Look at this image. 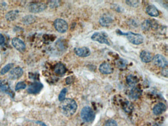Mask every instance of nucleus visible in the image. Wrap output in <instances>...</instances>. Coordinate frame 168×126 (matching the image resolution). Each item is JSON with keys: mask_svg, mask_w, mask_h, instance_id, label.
Returning a JSON list of instances; mask_svg holds the SVG:
<instances>
[{"mask_svg": "<svg viewBox=\"0 0 168 126\" xmlns=\"http://www.w3.org/2000/svg\"><path fill=\"white\" fill-rule=\"evenodd\" d=\"M77 105L74 99H65L61 104V111L62 113L67 117L73 115L77 110Z\"/></svg>", "mask_w": 168, "mask_h": 126, "instance_id": "obj_1", "label": "nucleus"}, {"mask_svg": "<svg viewBox=\"0 0 168 126\" xmlns=\"http://www.w3.org/2000/svg\"><path fill=\"white\" fill-rule=\"evenodd\" d=\"M117 33L120 35H124L127 37L129 41L134 45H139L143 43L144 39L143 36L139 34H136L131 32H129L128 33H122V32L118 30Z\"/></svg>", "mask_w": 168, "mask_h": 126, "instance_id": "obj_2", "label": "nucleus"}, {"mask_svg": "<svg viewBox=\"0 0 168 126\" xmlns=\"http://www.w3.org/2000/svg\"><path fill=\"white\" fill-rule=\"evenodd\" d=\"M80 116L83 121L85 122H91L95 117V113L90 107H85L81 110Z\"/></svg>", "mask_w": 168, "mask_h": 126, "instance_id": "obj_3", "label": "nucleus"}, {"mask_svg": "<svg viewBox=\"0 0 168 126\" xmlns=\"http://www.w3.org/2000/svg\"><path fill=\"white\" fill-rule=\"evenodd\" d=\"M91 39L94 41L99 42V43L110 45L109 41L108 40V35L103 32L94 33L92 36Z\"/></svg>", "mask_w": 168, "mask_h": 126, "instance_id": "obj_4", "label": "nucleus"}, {"mask_svg": "<svg viewBox=\"0 0 168 126\" xmlns=\"http://www.w3.org/2000/svg\"><path fill=\"white\" fill-rule=\"evenodd\" d=\"M46 8V4L42 2H33L30 4L29 6V10L32 13H39L44 11Z\"/></svg>", "mask_w": 168, "mask_h": 126, "instance_id": "obj_5", "label": "nucleus"}, {"mask_svg": "<svg viewBox=\"0 0 168 126\" xmlns=\"http://www.w3.org/2000/svg\"><path fill=\"white\" fill-rule=\"evenodd\" d=\"M55 28L58 32L64 33L68 30V25L66 21L62 19H57L54 22Z\"/></svg>", "mask_w": 168, "mask_h": 126, "instance_id": "obj_6", "label": "nucleus"}, {"mask_svg": "<svg viewBox=\"0 0 168 126\" xmlns=\"http://www.w3.org/2000/svg\"><path fill=\"white\" fill-rule=\"evenodd\" d=\"M153 62L155 65L161 68H165L167 66V60L162 55L157 54L152 58Z\"/></svg>", "mask_w": 168, "mask_h": 126, "instance_id": "obj_7", "label": "nucleus"}, {"mask_svg": "<svg viewBox=\"0 0 168 126\" xmlns=\"http://www.w3.org/2000/svg\"><path fill=\"white\" fill-rule=\"evenodd\" d=\"M43 85L41 82H34L31 84L28 87L27 91L30 94H37L42 90Z\"/></svg>", "mask_w": 168, "mask_h": 126, "instance_id": "obj_8", "label": "nucleus"}, {"mask_svg": "<svg viewBox=\"0 0 168 126\" xmlns=\"http://www.w3.org/2000/svg\"><path fill=\"white\" fill-rule=\"evenodd\" d=\"M0 89L4 93L9 94L12 98L14 96V93L11 89L9 83L7 80H3L0 81Z\"/></svg>", "mask_w": 168, "mask_h": 126, "instance_id": "obj_9", "label": "nucleus"}, {"mask_svg": "<svg viewBox=\"0 0 168 126\" xmlns=\"http://www.w3.org/2000/svg\"><path fill=\"white\" fill-rule=\"evenodd\" d=\"M12 44L14 48L20 52H23L25 50L26 45L24 42L20 39L17 37L13 38L12 40Z\"/></svg>", "mask_w": 168, "mask_h": 126, "instance_id": "obj_10", "label": "nucleus"}, {"mask_svg": "<svg viewBox=\"0 0 168 126\" xmlns=\"http://www.w3.org/2000/svg\"><path fill=\"white\" fill-rule=\"evenodd\" d=\"M23 74V70L20 67H17L13 68L10 71L9 74V78L12 80H15L19 78Z\"/></svg>", "mask_w": 168, "mask_h": 126, "instance_id": "obj_11", "label": "nucleus"}, {"mask_svg": "<svg viewBox=\"0 0 168 126\" xmlns=\"http://www.w3.org/2000/svg\"><path fill=\"white\" fill-rule=\"evenodd\" d=\"M74 51L76 55L80 57H86L90 55V49L86 47L81 48H75Z\"/></svg>", "mask_w": 168, "mask_h": 126, "instance_id": "obj_12", "label": "nucleus"}, {"mask_svg": "<svg viewBox=\"0 0 168 126\" xmlns=\"http://www.w3.org/2000/svg\"><path fill=\"white\" fill-rule=\"evenodd\" d=\"M99 71L103 74H109L113 73L114 68L109 63H104L99 67Z\"/></svg>", "mask_w": 168, "mask_h": 126, "instance_id": "obj_13", "label": "nucleus"}, {"mask_svg": "<svg viewBox=\"0 0 168 126\" xmlns=\"http://www.w3.org/2000/svg\"><path fill=\"white\" fill-rule=\"evenodd\" d=\"M112 21L113 19L110 16L105 14L101 17L99 19V23L103 27H108L111 25Z\"/></svg>", "mask_w": 168, "mask_h": 126, "instance_id": "obj_14", "label": "nucleus"}, {"mask_svg": "<svg viewBox=\"0 0 168 126\" xmlns=\"http://www.w3.org/2000/svg\"><path fill=\"white\" fill-rule=\"evenodd\" d=\"M142 94V91L139 88L133 87L129 93V97L133 100H136L140 98Z\"/></svg>", "mask_w": 168, "mask_h": 126, "instance_id": "obj_15", "label": "nucleus"}, {"mask_svg": "<svg viewBox=\"0 0 168 126\" xmlns=\"http://www.w3.org/2000/svg\"><path fill=\"white\" fill-rule=\"evenodd\" d=\"M166 109L167 107L165 104L162 102H160L154 106L153 109V112L154 114L158 115L165 112Z\"/></svg>", "mask_w": 168, "mask_h": 126, "instance_id": "obj_16", "label": "nucleus"}, {"mask_svg": "<svg viewBox=\"0 0 168 126\" xmlns=\"http://www.w3.org/2000/svg\"><path fill=\"white\" fill-rule=\"evenodd\" d=\"M140 58L144 63H149L152 60V55L148 51H142L140 54Z\"/></svg>", "mask_w": 168, "mask_h": 126, "instance_id": "obj_17", "label": "nucleus"}, {"mask_svg": "<svg viewBox=\"0 0 168 126\" xmlns=\"http://www.w3.org/2000/svg\"><path fill=\"white\" fill-rule=\"evenodd\" d=\"M54 71L55 73L58 76H63L66 72V68L63 64L58 63L55 66Z\"/></svg>", "mask_w": 168, "mask_h": 126, "instance_id": "obj_18", "label": "nucleus"}, {"mask_svg": "<svg viewBox=\"0 0 168 126\" xmlns=\"http://www.w3.org/2000/svg\"><path fill=\"white\" fill-rule=\"evenodd\" d=\"M146 12L148 15L152 17H157L159 15V12L157 8L154 6L150 5L146 8Z\"/></svg>", "mask_w": 168, "mask_h": 126, "instance_id": "obj_19", "label": "nucleus"}, {"mask_svg": "<svg viewBox=\"0 0 168 126\" xmlns=\"http://www.w3.org/2000/svg\"><path fill=\"white\" fill-rule=\"evenodd\" d=\"M138 79L136 76L130 74L126 78V82L128 85L131 87H134L137 84Z\"/></svg>", "mask_w": 168, "mask_h": 126, "instance_id": "obj_20", "label": "nucleus"}, {"mask_svg": "<svg viewBox=\"0 0 168 126\" xmlns=\"http://www.w3.org/2000/svg\"><path fill=\"white\" fill-rule=\"evenodd\" d=\"M18 15V12L17 11H10L6 14V19L7 20V21H13L16 19Z\"/></svg>", "mask_w": 168, "mask_h": 126, "instance_id": "obj_21", "label": "nucleus"}, {"mask_svg": "<svg viewBox=\"0 0 168 126\" xmlns=\"http://www.w3.org/2000/svg\"><path fill=\"white\" fill-rule=\"evenodd\" d=\"M35 20H36V18L33 15H27L23 18L22 21L24 24L28 25V24H32L35 22Z\"/></svg>", "mask_w": 168, "mask_h": 126, "instance_id": "obj_22", "label": "nucleus"}, {"mask_svg": "<svg viewBox=\"0 0 168 126\" xmlns=\"http://www.w3.org/2000/svg\"><path fill=\"white\" fill-rule=\"evenodd\" d=\"M115 65L118 68H124L127 67V62L123 59H119L115 62Z\"/></svg>", "mask_w": 168, "mask_h": 126, "instance_id": "obj_23", "label": "nucleus"}, {"mask_svg": "<svg viewBox=\"0 0 168 126\" xmlns=\"http://www.w3.org/2000/svg\"><path fill=\"white\" fill-rule=\"evenodd\" d=\"M14 66V64L12 63H9L5 66L1 71V75H4V74H6V73H7L12 67Z\"/></svg>", "mask_w": 168, "mask_h": 126, "instance_id": "obj_24", "label": "nucleus"}, {"mask_svg": "<svg viewBox=\"0 0 168 126\" xmlns=\"http://www.w3.org/2000/svg\"><path fill=\"white\" fill-rule=\"evenodd\" d=\"M26 87V84L24 82H19L16 84L15 90V91H18L21 89H24Z\"/></svg>", "mask_w": 168, "mask_h": 126, "instance_id": "obj_25", "label": "nucleus"}, {"mask_svg": "<svg viewBox=\"0 0 168 126\" xmlns=\"http://www.w3.org/2000/svg\"><path fill=\"white\" fill-rule=\"evenodd\" d=\"M67 92V89L66 88H64L63 89H62V90L61 91L59 95V101L62 102L65 99V96L66 95Z\"/></svg>", "mask_w": 168, "mask_h": 126, "instance_id": "obj_26", "label": "nucleus"}, {"mask_svg": "<svg viewBox=\"0 0 168 126\" xmlns=\"http://www.w3.org/2000/svg\"><path fill=\"white\" fill-rule=\"evenodd\" d=\"M126 3L127 5L132 7L137 6L139 4V2L138 1H126Z\"/></svg>", "mask_w": 168, "mask_h": 126, "instance_id": "obj_27", "label": "nucleus"}, {"mask_svg": "<svg viewBox=\"0 0 168 126\" xmlns=\"http://www.w3.org/2000/svg\"><path fill=\"white\" fill-rule=\"evenodd\" d=\"M105 126H117V124L115 120L110 119L106 122Z\"/></svg>", "mask_w": 168, "mask_h": 126, "instance_id": "obj_28", "label": "nucleus"}, {"mask_svg": "<svg viewBox=\"0 0 168 126\" xmlns=\"http://www.w3.org/2000/svg\"><path fill=\"white\" fill-rule=\"evenodd\" d=\"M60 4V2L58 1H53L49 2V6L50 8H55L57 7Z\"/></svg>", "mask_w": 168, "mask_h": 126, "instance_id": "obj_29", "label": "nucleus"}, {"mask_svg": "<svg viewBox=\"0 0 168 126\" xmlns=\"http://www.w3.org/2000/svg\"><path fill=\"white\" fill-rule=\"evenodd\" d=\"M4 37L3 35L0 34V45H3L4 42Z\"/></svg>", "mask_w": 168, "mask_h": 126, "instance_id": "obj_30", "label": "nucleus"}]
</instances>
